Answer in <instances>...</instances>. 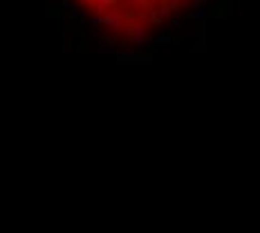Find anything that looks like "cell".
I'll list each match as a JSON object with an SVG mask.
<instances>
[{
  "label": "cell",
  "instance_id": "obj_1",
  "mask_svg": "<svg viewBox=\"0 0 260 233\" xmlns=\"http://www.w3.org/2000/svg\"><path fill=\"white\" fill-rule=\"evenodd\" d=\"M99 31L117 43H144L193 14L204 0H72Z\"/></svg>",
  "mask_w": 260,
  "mask_h": 233
}]
</instances>
